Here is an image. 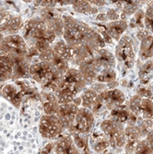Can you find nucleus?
<instances>
[{"mask_svg":"<svg viewBox=\"0 0 153 154\" xmlns=\"http://www.w3.org/2000/svg\"><path fill=\"white\" fill-rule=\"evenodd\" d=\"M63 39L71 49H74L83 44L93 45L99 49L105 48V42L93 27L66 14L63 15Z\"/></svg>","mask_w":153,"mask_h":154,"instance_id":"nucleus-1","label":"nucleus"},{"mask_svg":"<svg viewBox=\"0 0 153 154\" xmlns=\"http://www.w3.org/2000/svg\"><path fill=\"white\" fill-rule=\"evenodd\" d=\"M30 78L40 84L43 91L54 92L61 84L64 75L48 62H37L30 66Z\"/></svg>","mask_w":153,"mask_h":154,"instance_id":"nucleus-2","label":"nucleus"},{"mask_svg":"<svg viewBox=\"0 0 153 154\" xmlns=\"http://www.w3.org/2000/svg\"><path fill=\"white\" fill-rule=\"evenodd\" d=\"M21 32V36L25 40L28 47H32L37 43H43V42L52 45L57 39L39 16L33 17L28 20L24 24Z\"/></svg>","mask_w":153,"mask_h":154,"instance_id":"nucleus-3","label":"nucleus"},{"mask_svg":"<svg viewBox=\"0 0 153 154\" xmlns=\"http://www.w3.org/2000/svg\"><path fill=\"white\" fill-rule=\"evenodd\" d=\"M126 102V95L121 90H108L97 96L90 111L95 118H99L104 116H107V115L113 109L124 104Z\"/></svg>","mask_w":153,"mask_h":154,"instance_id":"nucleus-4","label":"nucleus"},{"mask_svg":"<svg viewBox=\"0 0 153 154\" xmlns=\"http://www.w3.org/2000/svg\"><path fill=\"white\" fill-rule=\"evenodd\" d=\"M99 128L108 139L110 149H112L111 151L115 154L121 153V150L124 149L126 145L124 125L105 118L101 122Z\"/></svg>","mask_w":153,"mask_h":154,"instance_id":"nucleus-5","label":"nucleus"},{"mask_svg":"<svg viewBox=\"0 0 153 154\" xmlns=\"http://www.w3.org/2000/svg\"><path fill=\"white\" fill-rule=\"evenodd\" d=\"M115 57L116 62L123 67V69H132L136 62V54L134 46V42L130 35L124 34L115 50Z\"/></svg>","mask_w":153,"mask_h":154,"instance_id":"nucleus-6","label":"nucleus"},{"mask_svg":"<svg viewBox=\"0 0 153 154\" xmlns=\"http://www.w3.org/2000/svg\"><path fill=\"white\" fill-rule=\"evenodd\" d=\"M39 132L44 138L55 140L66 132V129L57 115H44L39 123Z\"/></svg>","mask_w":153,"mask_h":154,"instance_id":"nucleus-7","label":"nucleus"},{"mask_svg":"<svg viewBox=\"0 0 153 154\" xmlns=\"http://www.w3.org/2000/svg\"><path fill=\"white\" fill-rule=\"evenodd\" d=\"M41 154H81L75 145L72 137L66 131L55 139L54 142L46 144Z\"/></svg>","mask_w":153,"mask_h":154,"instance_id":"nucleus-8","label":"nucleus"},{"mask_svg":"<svg viewBox=\"0 0 153 154\" xmlns=\"http://www.w3.org/2000/svg\"><path fill=\"white\" fill-rule=\"evenodd\" d=\"M39 17L44 21L47 28L55 35V37L57 39L63 38V14L55 8H41L39 11Z\"/></svg>","mask_w":153,"mask_h":154,"instance_id":"nucleus-9","label":"nucleus"},{"mask_svg":"<svg viewBox=\"0 0 153 154\" xmlns=\"http://www.w3.org/2000/svg\"><path fill=\"white\" fill-rule=\"evenodd\" d=\"M95 120L96 118L91 113L90 110L79 107L73 125L66 132L69 135L72 134L90 135L95 128Z\"/></svg>","mask_w":153,"mask_h":154,"instance_id":"nucleus-10","label":"nucleus"},{"mask_svg":"<svg viewBox=\"0 0 153 154\" xmlns=\"http://www.w3.org/2000/svg\"><path fill=\"white\" fill-rule=\"evenodd\" d=\"M2 48L6 55L9 57H26L28 53V45L21 35L5 36L2 41Z\"/></svg>","mask_w":153,"mask_h":154,"instance_id":"nucleus-11","label":"nucleus"},{"mask_svg":"<svg viewBox=\"0 0 153 154\" xmlns=\"http://www.w3.org/2000/svg\"><path fill=\"white\" fill-rule=\"evenodd\" d=\"M72 50L73 55L70 62V66L78 68L82 63H84L87 60L92 59L99 48L90 44H83Z\"/></svg>","mask_w":153,"mask_h":154,"instance_id":"nucleus-12","label":"nucleus"},{"mask_svg":"<svg viewBox=\"0 0 153 154\" xmlns=\"http://www.w3.org/2000/svg\"><path fill=\"white\" fill-rule=\"evenodd\" d=\"M89 145L94 154H103L107 151H110L109 141L100 128H94L90 134Z\"/></svg>","mask_w":153,"mask_h":154,"instance_id":"nucleus-13","label":"nucleus"},{"mask_svg":"<svg viewBox=\"0 0 153 154\" xmlns=\"http://www.w3.org/2000/svg\"><path fill=\"white\" fill-rule=\"evenodd\" d=\"M78 109L79 107L74 104L73 103L59 105L58 111L57 113V116L59 118L66 131H67L73 125L75 122V118L78 112Z\"/></svg>","mask_w":153,"mask_h":154,"instance_id":"nucleus-14","label":"nucleus"},{"mask_svg":"<svg viewBox=\"0 0 153 154\" xmlns=\"http://www.w3.org/2000/svg\"><path fill=\"white\" fill-rule=\"evenodd\" d=\"M62 82L68 87H70L78 95H79L83 90L88 87L84 79L80 75L78 69L76 67H70L64 75Z\"/></svg>","mask_w":153,"mask_h":154,"instance_id":"nucleus-15","label":"nucleus"},{"mask_svg":"<svg viewBox=\"0 0 153 154\" xmlns=\"http://www.w3.org/2000/svg\"><path fill=\"white\" fill-rule=\"evenodd\" d=\"M9 57V55H8ZM13 63L12 80L27 79L30 78V66L31 64L27 60L26 57H9Z\"/></svg>","mask_w":153,"mask_h":154,"instance_id":"nucleus-16","label":"nucleus"},{"mask_svg":"<svg viewBox=\"0 0 153 154\" xmlns=\"http://www.w3.org/2000/svg\"><path fill=\"white\" fill-rule=\"evenodd\" d=\"M93 61L101 68V70L104 68L115 69L117 66L115 54L108 48H101L97 51L93 57Z\"/></svg>","mask_w":153,"mask_h":154,"instance_id":"nucleus-17","label":"nucleus"},{"mask_svg":"<svg viewBox=\"0 0 153 154\" xmlns=\"http://www.w3.org/2000/svg\"><path fill=\"white\" fill-rule=\"evenodd\" d=\"M124 135H126V145L124 148V152L126 154H134L135 149L142 138L141 132L137 125L124 128Z\"/></svg>","mask_w":153,"mask_h":154,"instance_id":"nucleus-18","label":"nucleus"},{"mask_svg":"<svg viewBox=\"0 0 153 154\" xmlns=\"http://www.w3.org/2000/svg\"><path fill=\"white\" fill-rule=\"evenodd\" d=\"M78 69L88 86L91 85L92 83L96 81L97 77H98L101 71V68L95 64V62L93 61V58L82 63L78 67Z\"/></svg>","mask_w":153,"mask_h":154,"instance_id":"nucleus-19","label":"nucleus"},{"mask_svg":"<svg viewBox=\"0 0 153 154\" xmlns=\"http://www.w3.org/2000/svg\"><path fill=\"white\" fill-rule=\"evenodd\" d=\"M103 27L107 35L111 38V40L118 43L121 37L128 29V22L121 20L116 21H110L106 24H103Z\"/></svg>","mask_w":153,"mask_h":154,"instance_id":"nucleus-20","label":"nucleus"},{"mask_svg":"<svg viewBox=\"0 0 153 154\" xmlns=\"http://www.w3.org/2000/svg\"><path fill=\"white\" fill-rule=\"evenodd\" d=\"M40 94H41V103L43 104L45 115H57L60 104L54 93L41 90L40 91Z\"/></svg>","mask_w":153,"mask_h":154,"instance_id":"nucleus-21","label":"nucleus"},{"mask_svg":"<svg viewBox=\"0 0 153 154\" xmlns=\"http://www.w3.org/2000/svg\"><path fill=\"white\" fill-rule=\"evenodd\" d=\"M2 97L17 108H19L23 102L21 91L16 84H5L2 89Z\"/></svg>","mask_w":153,"mask_h":154,"instance_id":"nucleus-22","label":"nucleus"},{"mask_svg":"<svg viewBox=\"0 0 153 154\" xmlns=\"http://www.w3.org/2000/svg\"><path fill=\"white\" fill-rule=\"evenodd\" d=\"M24 24L25 23L23 22V20L20 16L13 14L8 21L0 29V34H2L4 37L18 34L19 32L22 31Z\"/></svg>","mask_w":153,"mask_h":154,"instance_id":"nucleus-23","label":"nucleus"},{"mask_svg":"<svg viewBox=\"0 0 153 154\" xmlns=\"http://www.w3.org/2000/svg\"><path fill=\"white\" fill-rule=\"evenodd\" d=\"M15 84L20 88L23 101H40L41 102V94L40 91L34 88L27 79H21L15 81Z\"/></svg>","mask_w":153,"mask_h":154,"instance_id":"nucleus-24","label":"nucleus"},{"mask_svg":"<svg viewBox=\"0 0 153 154\" xmlns=\"http://www.w3.org/2000/svg\"><path fill=\"white\" fill-rule=\"evenodd\" d=\"M153 58V35L149 34L140 41L139 49H138V60L143 64L144 62Z\"/></svg>","mask_w":153,"mask_h":154,"instance_id":"nucleus-25","label":"nucleus"},{"mask_svg":"<svg viewBox=\"0 0 153 154\" xmlns=\"http://www.w3.org/2000/svg\"><path fill=\"white\" fill-rule=\"evenodd\" d=\"M54 93L55 96H57L59 104L73 103L75 98L77 96H78L70 87H68L67 85H66V84H64L63 82H61V84L58 86V88L57 89V91H55Z\"/></svg>","mask_w":153,"mask_h":154,"instance_id":"nucleus-26","label":"nucleus"},{"mask_svg":"<svg viewBox=\"0 0 153 154\" xmlns=\"http://www.w3.org/2000/svg\"><path fill=\"white\" fill-rule=\"evenodd\" d=\"M129 115H130V111H129V109L127 105V102H126L124 104L113 109L107 115L106 118L118 122V123H121L126 125V124L128 120Z\"/></svg>","mask_w":153,"mask_h":154,"instance_id":"nucleus-27","label":"nucleus"},{"mask_svg":"<svg viewBox=\"0 0 153 154\" xmlns=\"http://www.w3.org/2000/svg\"><path fill=\"white\" fill-rule=\"evenodd\" d=\"M52 48L55 54L60 55L61 57H63L70 64L73 55V50L68 46V45L66 43L63 38L57 39V41L52 45Z\"/></svg>","mask_w":153,"mask_h":154,"instance_id":"nucleus-28","label":"nucleus"},{"mask_svg":"<svg viewBox=\"0 0 153 154\" xmlns=\"http://www.w3.org/2000/svg\"><path fill=\"white\" fill-rule=\"evenodd\" d=\"M138 79L142 85H151L153 82L152 59L144 62L138 69Z\"/></svg>","mask_w":153,"mask_h":154,"instance_id":"nucleus-29","label":"nucleus"},{"mask_svg":"<svg viewBox=\"0 0 153 154\" xmlns=\"http://www.w3.org/2000/svg\"><path fill=\"white\" fill-rule=\"evenodd\" d=\"M13 63L8 55L0 57V82L12 80Z\"/></svg>","mask_w":153,"mask_h":154,"instance_id":"nucleus-30","label":"nucleus"},{"mask_svg":"<svg viewBox=\"0 0 153 154\" xmlns=\"http://www.w3.org/2000/svg\"><path fill=\"white\" fill-rule=\"evenodd\" d=\"M145 3L142 1H123V8L121 11V20H126L133 16L134 14L138 11Z\"/></svg>","mask_w":153,"mask_h":154,"instance_id":"nucleus-31","label":"nucleus"},{"mask_svg":"<svg viewBox=\"0 0 153 154\" xmlns=\"http://www.w3.org/2000/svg\"><path fill=\"white\" fill-rule=\"evenodd\" d=\"M137 117L141 119H153V101L151 99L142 98L139 108H138Z\"/></svg>","mask_w":153,"mask_h":154,"instance_id":"nucleus-32","label":"nucleus"},{"mask_svg":"<svg viewBox=\"0 0 153 154\" xmlns=\"http://www.w3.org/2000/svg\"><path fill=\"white\" fill-rule=\"evenodd\" d=\"M72 8L78 13L86 14V15H97L99 13L98 8L91 5L90 1H74Z\"/></svg>","mask_w":153,"mask_h":154,"instance_id":"nucleus-33","label":"nucleus"},{"mask_svg":"<svg viewBox=\"0 0 153 154\" xmlns=\"http://www.w3.org/2000/svg\"><path fill=\"white\" fill-rule=\"evenodd\" d=\"M97 96H98V93H96L90 88H89V87L85 88L83 90V91L79 94V98L81 101L80 107L90 110L95 100H96Z\"/></svg>","mask_w":153,"mask_h":154,"instance_id":"nucleus-34","label":"nucleus"},{"mask_svg":"<svg viewBox=\"0 0 153 154\" xmlns=\"http://www.w3.org/2000/svg\"><path fill=\"white\" fill-rule=\"evenodd\" d=\"M144 19H145V9L140 8L130 18L128 22V28H130V29H136V31L144 29L145 28Z\"/></svg>","mask_w":153,"mask_h":154,"instance_id":"nucleus-35","label":"nucleus"},{"mask_svg":"<svg viewBox=\"0 0 153 154\" xmlns=\"http://www.w3.org/2000/svg\"><path fill=\"white\" fill-rule=\"evenodd\" d=\"M117 80V73L115 69L113 68H104L100 71L98 77H97L96 81L109 84Z\"/></svg>","mask_w":153,"mask_h":154,"instance_id":"nucleus-36","label":"nucleus"},{"mask_svg":"<svg viewBox=\"0 0 153 154\" xmlns=\"http://www.w3.org/2000/svg\"><path fill=\"white\" fill-rule=\"evenodd\" d=\"M145 29L153 35V1L147 3L145 9V19H144Z\"/></svg>","mask_w":153,"mask_h":154,"instance_id":"nucleus-37","label":"nucleus"},{"mask_svg":"<svg viewBox=\"0 0 153 154\" xmlns=\"http://www.w3.org/2000/svg\"><path fill=\"white\" fill-rule=\"evenodd\" d=\"M70 136L72 137V139H73L75 145L77 146V148L79 149L80 152L90 147V145H89V137H90V135H86V134H72Z\"/></svg>","mask_w":153,"mask_h":154,"instance_id":"nucleus-38","label":"nucleus"},{"mask_svg":"<svg viewBox=\"0 0 153 154\" xmlns=\"http://www.w3.org/2000/svg\"><path fill=\"white\" fill-rule=\"evenodd\" d=\"M136 125L141 132L142 138H145L147 135L153 128V119H141L138 120Z\"/></svg>","mask_w":153,"mask_h":154,"instance_id":"nucleus-39","label":"nucleus"},{"mask_svg":"<svg viewBox=\"0 0 153 154\" xmlns=\"http://www.w3.org/2000/svg\"><path fill=\"white\" fill-rule=\"evenodd\" d=\"M134 154H153V150L151 149L146 139L143 138L137 143Z\"/></svg>","mask_w":153,"mask_h":154,"instance_id":"nucleus-40","label":"nucleus"},{"mask_svg":"<svg viewBox=\"0 0 153 154\" xmlns=\"http://www.w3.org/2000/svg\"><path fill=\"white\" fill-rule=\"evenodd\" d=\"M136 94L138 95V96H140L141 98H147V99H150V98L153 96L151 85H142V84L138 85L136 87Z\"/></svg>","mask_w":153,"mask_h":154,"instance_id":"nucleus-41","label":"nucleus"},{"mask_svg":"<svg viewBox=\"0 0 153 154\" xmlns=\"http://www.w3.org/2000/svg\"><path fill=\"white\" fill-rule=\"evenodd\" d=\"M105 13H106L107 18L109 20V22L121 20V11L119 9H117L116 8H111Z\"/></svg>","mask_w":153,"mask_h":154,"instance_id":"nucleus-42","label":"nucleus"},{"mask_svg":"<svg viewBox=\"0 0 153 154\" xmlns=\"http://www.w3.org/2000/svg\"><path fill=\"white\" fill-rule=\"evenodd\" d=\"M13 13L9 10L0 8V29L8 21V20L12 17Z\"/></svg>","mask_w":153,"mask_h":154,"instance_id":"nucleus-43","label":"nucleus"},{"mask_svg":"<svg viewBox=\"0 0 153 154\" xmlns=\"http://www.w3.org/2000/svg\"><path fill=\"white\" fill-rule=\"evenodd\" d=\"M89 88H90L92 91H94L96 93H98V95L105 91H108V87H107V84L105 83H102V82H98V81H95L94 83H92L91 85L88 86Z\"/></svg>","mask_w":153,"mask_h":154,"instance_id":"nucleus-44","label":"nucleus"},{"mask_svg":"<svg viewBox=\"0 0 153 154\" xmlns=\"http://www.w3.org/2000/svg\"><path fill=\"white\" fill-rule=\"evenodd\" d=\"M150 33L145 29H141V30H138V31H136V38L138 39V41H141V40H143L144 38H146L148 35H149Z\"/></svg>","mask_w":153,"mask_h":154,"instance_id":"nucleus-45","label":"nucleus"},{"mask_svg":"<svg viewBox=\"0 0 153 154\" xmlns=\"http://www.w3.org/2000/svg\"><path fill=\"white\" fill-rule=\"evenodd\" d=\"M95 20H96L97 21H99V22H103V23H105V22L108 23V21H109V20H108V18H107V15H106V13H105V12L98 13V14L96 15V17H95Z\"/></svg>","mask_w":153,"mask_h":154,"instance_id":"nucleus-46","label":"nucleus"},{"mask_svg":"<svg viewBox=\"0 0 153 154\" xmlns=\"http://www.w3.org/2000/svg\"><path fill=\"white\" fill-rule=\"evenodd\" d=\"M145 139L147 140V142L148 143V145L150 146L151 149L153 150V128L150 130V132L147 135V137H145Z\"/></svg>","mask_w":153,"mask_h":154,"instance_id":"nucleus-47","label":"nucleus"},{"mask_svg":"<svg viewBox=\"0 0 153 154\" xmlns=\"http://www.w3.org/2000/svg\"><path fill=\"white\" fill-rule=\"evenodd\" d=\"M90 3L91 5H93L94 7L98 8V7H103V6H105L107 5V2L106 1H90Z\"/></svg>","mask_w":153,"mask_h":154,"instance_id":"nucleus-48","label":"nucleus"},{"mask_svg":"<svg viewBox=\"0 0 153 154\" xmlns=\"http://www.w3.org/2000/svg\"><path fill=\"white\" fill-rule=\"evenodd\" d=\"M4 36L2 34H0V57H3V55H6L3 48H2V41H3Z\"/></svg>","mask_w":153,"mask_h":154,"instance_id":"nucleus-49","label":"nucleus"},{"mask_svg":"<svg viewBox=\"0 0 153 154\" xmlns=\"http://www.w3.org/2000/svg\"><path fill=\"white\" fill-rule=\"evenodd\" d=\"M80 153H81V154H94V153L91 151V149H90V147H89V148H87V149H85L84 150H82Z\"/></svg>","mask_w":153,"mask_h":154,"instance_id":"nucleus-50","label":"nucleus"},{"mask_svg":"<svg viewBox=\"0 0 153 154\" xmlns=\"http://www.w3.org/2000/svg\"><path fill=\"white\" fill-rule=\"evenodd\" d=\"M5 85V83L3 82H0V96H2V89Z\"/></svg>","mask_w":153,"mask_h":154,"instance_id":"nucleus-51","label":"nucleus"},{"mask_svg":"<svg viewBox=\"0 0 153 154\" xmlns=\"http://www.w3.org/2000/svg\"><path fill=\"white\" fill-rule=\"evenodd\" d=\"M103 154H115V153H114L113 151H107V152H105V153H103ZM119 154H126V153H124V152H123V153H119Z\"/></svg>","mask_w":153,"mask_h":154,"instance_id":"nucleus-52","label":"nucleus"},{"mask_svg":"<svg viewBox=\"0 0 153 154\" xmlns=\"http://www.w3.org/2000/svg\"><path fill=\"white\" fill-rule=\"evenodd\" d=\"M151 89H152V92H153V82H152V84H151Z\"/></svg>","mask_w":153,"mask_h":154,"instance_id":"nucleus-53","label":"nucleus"},{"mask_svg":"<svg viewBox=\"0 0 153 154\" xmlns=\"http://www.w3.org/2000/svg\"><path fill=\"white\" fill-rule=\"evenodd\" d=\"M152 66H153V58H152Z\"/></svg>","mask_w":153,"mask_h":154,"instance_id":"nucleus-54","label":"nucleus"}]
</instances>
